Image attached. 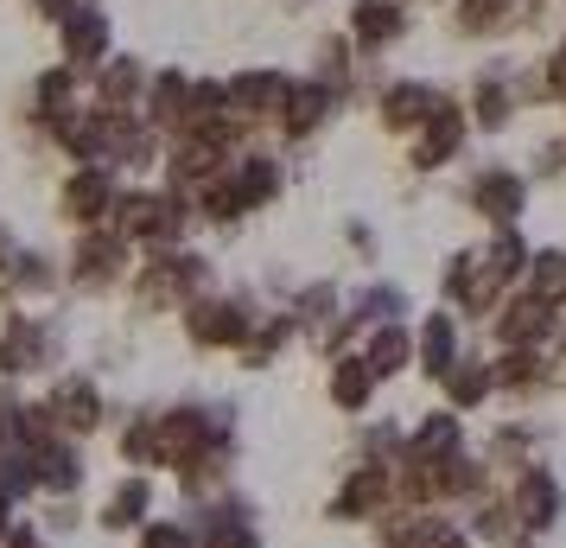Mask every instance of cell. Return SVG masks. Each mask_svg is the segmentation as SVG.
<instances>
[{"mask_svg": "<svg viewBox=\"0 0 566 548\" xmlns=\"http://www.w3.org/2000/svg\"><path fill=\"white\" fill-rule=\"evenodd\" d=\"M496 351H547L554 332H560V307H547L541 293H510L503 307H496Z\"/></svg>", "mask_w": 566, "mask_h": 548, "instance_id": "7", "label": "cell"}, {"mask_svg": "<svg viewBox=\"0 0 566 548\" xmlns=\"http://www.w3.org/2000/svg\"><path fill=\"white\" fill-rule=\"evenodd\" d=\"M122 261H128V242L108 230V224H96V230L77 236V249H71V281L77 288H108V281H122Z\"/></svg>", "mask_w": 566, "mask_h": 548, "instance_id": "12", "label": "cell"}, {"mask_svg": "<svg viewBox=\"0 0 566 548\" xmlns=\"http://www.w3.org/2000/svg\"><path fill=\"white\" fill-rule=\"evenodd\" d=\"M401 446L413 459H452V453H464V415L427 409V415H413V427H401Z\"/></svg>", "mask_w": 566, "mask_h": 548, "instance_id": "18", "label": "cell"}, {"mask_svg": "<svg viewBox=\"0 0 566 548\" xmlns=\"http://www.w3.org/2000/svg\"><path fill=\"white\" fill-rule=\"evenodd\" d=\"M0 548H52V536H45L39 523H27V517H20L13 529H7V542H0Z\"/></svg>", "mask_w": 566, "mask_h": 548, "instance_id": "29", "label": "cell"}, {"mask_svg": "<svg viewBox=\"0 0 566 548\" xmlns=\"http://www.w3.org/2000/svg\"><path fill=\"white\" fill-rule=\"evenodd\" d=\"M528 293H541L547 307H566V249H535L528 256Z\"/></svg>", "mask_w": 566, "mask_h": 548, "instance_id": "23", "label": "cell"}, {"mask_svg": "<svg viewBox=\"0 0 566 548\" xmlns=\"http://www.w3.org/2000/svg\"><path fill=\"white\" fill-rule=\"evenodd\" d=\"M382 108H388V128H427V122H433L446 103H439L427 83H395Z\"/></svg>", "mask_w": 566, "mask_h": 548, "instance_id": "22", "label": "cell"}, {"mask_svg": "<svg viewBox=\"0 0 566 548\" xmlns=\"http://www.w3.org/2000/svg\"><path fill=\"white\" fill-rule=\"evenodd\" d=\"M103 20H96V13H77V20H71V52L77 58H96V45H103Z\"/></svg>", "mask_w": 566, "mask_h": 548, "instance_id": "28", "label": "cell"}, {"mask_svg": "<svg viewBox=\"0 0 566 548\" xmlns=\"http://www.w3.org/2000/svg\"><path fill=\"white\" fill-rule=\"evenodd\" d=\"M179 319H185V339H191V351H242L249 325H255L249 300H235V293H198Z\"/></svg>", "mask_w": 566, "mask_h": 548, "instance_id": "6", "label": "cell"}, {"mask_svg": "<svg viewBox=\"0 0 566 548\" xmlns=\"http://www.w3.org/2000/svg\"><path fill=\"white\" fill-rule=\"evenodd\" d=\"M57 205H64V217H77L83 230L108 224V210H115V179H108V166H77V173L64 179V192H57Z\"/></svg>", "mask_w": 566, "mask_h": 548, "instance_id": "16", "label": "cell"}, {"mask_svg": "<svg viewBox=\"0 0 566 548\" xmlns=\"http://www.w3.org/2000/svg\"><path fill=\"white\" fill-rule=\"evenodd\" d=\"M134 548H198V529L185 517H159L154 510V517L134 529Z\"/></svg>", "mask_w": 566, "mask_h": 548, "instance_id": "25", "label": "cell"}, {"mask_svg": "<svg viewBox=\"0 0 566 548\" xmlns=\"http://www.w3.org/2000/svg\"><path fill=\"white\" fill-rule=\"evenodd\" d=\"M401 446V441H395ZM388 459L395 453H376V446H363L350 466L337 472V485H332V497H325V517L332 523H376L395 510V485H388Z\"/></svg>", "mask_w": 566, "mask_h": 548, "instance_id": "4", "label": "cell"}, {"mask_svg": "<svg viewBox=\"0 0 566 548\" xmlns=\"http://www.w3.org/2000/svg\"><path fill=\"white\" fill-rule=\"evenodd\" d=\"M464 358V325L452 307H439V313H427L420 325H413V364H420V376H446V370Z\"/></svg>", "mask_w": 566, "mask_h": 548, "instance_id": "13", "label": "cell"}, {"mask_svg": "<svg viewBox=\"0 0 566 548\" xmlns=\"http://www.w3.org/2000/svg\"><path fill=\"white\" fill-rule=\"evenodd\" d=\"M325 115H332V96H325V90H293L281 122H286V134H312Z\"/></svg>", "mask_w": 566, "mask_h": 548, "instance_id": "26", "label": "cell"}, {"mask_svg": "<svg viewBox=\"0 0 566 548\" xmlns=\"http://www.w3.org/2000/svg\"><path fill=\"white\" fill-rule=\"evenodd\" d=\"M191 529H198V548H261V529H255L249 504L235 492L198 504V523H191Z\"/></svg>", "mask_w": 566, "mask_h": 548, "instance_id": "11", "label": "cell"}, {"mask_svg": "<svg viewBox=\"0 0 566 548\" xmlns=\"http://www.w3.org/2000/svg\"><path fill=\"white\" fill-rule=\"evenodd\" d=\"M210 446H235V409L210 402H172L154 409V472L179 478L191 459H205Z\"/></svg>", "mask_w": 566, "mask_h": 548, "instance_id": "1", "label": "cell"}, {"mask_svg": "<svg viewBox=\"0 0 566 548\" xmlns=\"http://www.w3.org/2000/svg\"><path fill=\"white\" fill-rule=\"evenodd\" d=\"M459 147H464V115L459 108H439L427 128H413V166H420V173H439Z\"/></svg>", "mask_w": 566, "mask_h": 548, "instance_id": "20", "label": "cell"}, {"mask_svg": "<svg viewBox=\"0 0 566 548\" xmlns=\"http://www.w3.org/2000/svg\"><path fill=\"white\" fill-rule=\"evenodd\" d=\"M357 351H363V364H369V376H376V383H395V376L413 364V325H408V319L369 325Z\"/></svg>", "mask_w": 566, "mask_h": 548, "instance_id": "17", "label": "cell"}, {"mask_svg": "<svg viewBox=\"0 0 566 548\" xmlns=\"http://www.w3.org/2000/svg\"><path fill=\"white\" fill-rule=\"evenodd\" d=\"M115 453H122L128 472H147V478H154V409H140V415L115 434Z\"/></svg>", "mask_w": 566, "mask_h": 548, "instance_id": "24", "label": "cell"}, {"mask_svg": "<svg viewBox=\"0 0 566 548\" xmlns=\"http://www.w3.org/2000/svg\"><path fill=\"white\" fill-rule=\"evenodd\" d=\"M293 339H300L293 313H261V325H249V339H242V364H249V370H268Z\"/></svg>", "mask_w": 566, "mask_h": 548, "instance_id": "21", "label": "cell"}, {"mask_svg": "<svg viewBox=\"0 0 566 548\" xmlns=\"http://www.w3.org/2000/svg\"><path fill=\"white\" fill-rule=\"evenodd\" d=\"M357 32L363 39H395V32H401V13H395L388 0H363L357 7Z\"/></svg>", "mask_w": 566, "mask_h": 548, "instance_id": "27", "label": "cell"}, {"mask_svg": "<svg viewBox=\"0 0 566 548\" xmlns=\"http://www.w3.org/2000/svg\"><path fill=\"white\" fill-rule=\"evenodd\" d=\"M198 293H210V261L191 249H159L134 275V313H185Z\"/></svg>", "mask_w": 566, "mask_h": 548, "instance_id": "2", "label": "cell"}, {"mask_svg": "<svg viewBox=\"0 0 566 548\" xmlns=\"http://www.w3.org/2000/svg\"><path fill=\"white\" fill-rule=\"evenodd\" d=\"M522 205H528V179H522L515 166H484V173L471 179V210H484L496 230H515Z\"/></svg>", "mask_w": 566, "mask_h": 548, "instance_id": "14", "label": "cell"}, {"mask_svg": "<svg viewBox=\"0 0 566 548\" xmlns=\"http://www.w3.org/2000/svg\"><path fill=\"white\" fill-rule=\"evenodd\" d=\"M147 517H154V478L147 472H122L96 497V529H108V536H134Z\"/></svg>", "mask_w": 566, "mask_h": 548, "instance_id": "10", "label": "cell"}, {"mask_svg": "<svg viewBox=\"0 0 566 548\" xmlns=\"http://www.w3.org/2000/svg\"><path fill=\"white\" fill-rule=\"evenodd\" d=\"M27 459H32V485H39V497H52V504H71V497L83 492V478H90V466H83V446L64 441V434L27 446Z\"/></svg>", "mask_w": 566, "mask_h": 548, "instance_id": "8", "label": "cell"}, {"mask_svg": "<svg viewBox=\"0 0 566 548\" xmlns=\"http://www.w3.org/2000/svg\"><path fill=\"white\" fill-rule=\"evenodd\" d=\"M376 376L363 364V351H332V370H325V395H332L337 415H369L376 409Z\"/></svg>", "mask_w": 566, "mask_h": 548, "instance_id": "15", "label": "cell"}, {"mask_svg": "<svg viewBox=\"0 0 566 548\" xmlns=\"http://www.w3.org/2000/svg\"><path fill=\"white\" fill-rule=\"evenodd\" d=\"M13 523H20V510H13V504L0 497V542H7V529H13Z\"/></svg>", "mask_w": 566, "mask_h": 548, "instance_id": "30", "label": "cell"}, {"mask_svg": "<svg viewBox=\"0 0 566 548\" xmlns=\"http://www.w3.org/2000/svg\"><path fill=\"white\" fill-rule=\"evenodd\" d=\"M496 497H503V517H510L515 548L541 542V536L566 517V478L547 466V459H541V466H528V472H515L510 485H496Z\"/></svg>", "mask_w": 566, "mask_h": 548, "instance_id": "3", "label": "cell"}, {"mask_svg": "<svg viewBox=\"0 0 566 548\" xmlns=\"http://www.w3.org/2000/svg\"><path fill=\"white\" fill-rule=\"evenodd\" d=\"M45 402V415H52V427L64 434V441H90V434H103L108 427V395L96 376H83V370H64V376H52V390L39 395Z\"/></svg>", "mask_w": 566, "mask_h": 548, "instance_id": "5", "label": "cell"}, {"mask_svg": "<svg viewBox=\"0 0 566 548\" xmlns=\"http://www.w3.org/2000/svg\"><path fill=\"white\" fill-rule=\"evenodd\" d=\"M439 390H446V409L452 415H478L490 395H496V376H490V358H459V364L439 376Z\"/></svg>", "mask_w": 566, "mask_h": 548, "instance_id": "19", "label": "cell"}, {"mask_svg": "<svg viewBox=\"0 0 566 548\" xmlns=\"http://www.w3.org/2000/svg\"><path fill=\"white\" fill-rule=\"evenodd\" d=\"M52 370V325L32 313H7L0 325V376H32Z\"/></svg>", "mask_w": 566, "mask_h": 548, "instance_id": "9", "label": "cell"}]
</instances>
